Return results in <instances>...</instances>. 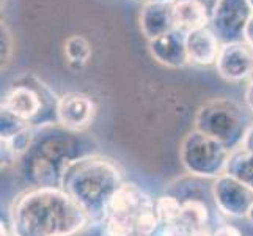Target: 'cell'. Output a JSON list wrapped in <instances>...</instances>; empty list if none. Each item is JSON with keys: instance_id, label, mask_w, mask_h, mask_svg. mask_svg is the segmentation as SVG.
<instances>
[{"instance_id": "8992f818", "label": "cell", "mask_w": 253, "mask_h": 236, "mask_svg": "<svg viewBox=\"0 0 253 236\" xmlns=\"http://www.w3.org/2000/svg\"><path fill=\"white\" fill-rule=\"evenodd\" d=\"M176 29L173 17V6L170 8L164 2H154L143 8L142 30L151 41L161 38Z\"/></svg>"}, {"instance_id": "5b68a950", "label": "cell", "mask_w": 253, "mask_h": 236, "mask_svg": "<svg viewBox=\"0 0 253 236\" xmlns=\"http://www.w3.org/2000/svg\"><path fill=\"white\" fill-rule=\"evenodd\" d=\"M3 110L19 121H22V123H25V121L32 120L41 110L40 94L32 87H25V85L14 87L6 94Z\"/></svg>"}, {"instance_id": "ffe728a7", "label": "cell", "mask_w": 253, "mask_h": 236, "mask_svg": "<svg viewBox=\"0 0 253 236\" xmlns=\"http://www.w3.org/2000/svg\"><path fill=\"white\" fill-rule=\"evenodd\" d=\"M247 217H249V219L253 222V205L250 206V209H249V213H247Z\"/></svg>"}, {"instance_id": "d6986e66", "label": "cell", "mask_w": 253, "mask_h": 236, "mask_svg": "<svg viewBox=\"0 0 253 236\" xmlns=\"http://www.w3.org/2000/svg\"><path fill=\"white\" fill-rule=\"evenodd\" d=\"M190 236H212V233H209L206 229H200L195 232H190Z\"/></svg>"}, {"instance_id": "9c48e42d", "label": "cell", "mask_w": 253, "mask_h": 236, "mask_svg": "<svg viewBox=\"0 0 253 236\" xmlns=\"http://www.w3.org/2000/svg\"><path fill=\"white\" fill-rule=\"evenodd\" d=\"M186 229L190 232H195L200 229H205L208 222V208L200 200H187L182 203V211L179 221Z\"/></svg>"}, {"instance_id": "9a60e30c", "label": "cell", "mask_w": 253, "mask_h": 236, "mask_svg": "<svg viewBox=\"0 0 253 236\" xmlns=\"http://www.w3.org/2000/svg\"><path fill=\"white\" fill-rule=\"evenodd\" d=\"M212 236H242V235H241L239 229H236L234 225L223 224L215 232H212Z\"/></svg>"}, {"instance_id": "e0dca14e", "label": "cell", "mask_w": 253, "mask_h": 236, "mask_svg": "<svg viewBox=\"0 0 253 236\" xmlns=\"http://www.w3.org/2000/svg\"><path fill=\"white\" fill-rule=\"evenodd\" d=\"M241 146L244 148V150L253 153V126L247 131L246 136H244V141H242Z\"/></svg>"}, {"instance_id": "6da1fadb", "label": "cell", "mask_w": 253, "mask_h": 236, "mask_svg": "<svg viewBox=\"0 0 253 236\" xmlns=\"http://www.w3.org/2000/svg\"><path fill=\"white\" fill-rule=\"evenodd\" d=\"M219 74L226 81L238 82L253 74V49L244 43H226L215 60Z\"/></svg>"}, {"instance_id": "3957f363", "label": "cell", "mask_w": 253, "mask_h": 236, "mask_svg": "<svg viewBox=\"0 0 253 236\" xmlns=\"http://www.w3.org/2000/svg\"><path fill=\"white\" fill-rule=\"evenodd\" d=\"M186 54L187 60L195 65H211L219 55V41L215 35L208 29L189 32L186 35Z\"/></svg>"}, {"instance_id": "4fadbf2b", "label": "cell", "mask_w": 253, "mask_h": 236, "mask_svg": "<svg viewBox=\"0 0 253 236\" xmlns=\"http://www.w3.org/2000/svg\"><path fill=\"white\" fill-rule=\"evenodd\" d=\"M32 139H33V131L29 129V126H25L21 131H16L11 136L2 139V148L10 151L13 156H19L29 150Z\"/></svg>"}, {"instance_id": "2e32d148", "label": "cell", "mask_w": 253, "mask_h": 236, "mask_svg": "<svg viewBox=\"0 0 253 236\" xmlns=\"http://www.w3.org/2000/svg\"><path fill=\"white\" fill-rule=\"evenodd\" d=\"M242 32H244V38H246L247 45L253 49V14L246 21V24H244Z\"/></svg>"}, {"instance_id": "277c9868", "label": "cell", "mask_w": 253, "mask_h": 236, "mask_svg": "<svg viewBox=\"0 0 253 236\" xmlns=\"http://www.w3.org/2000/svg\"><path fill=\"white\" fill-rule=\"evenodd\" d=\"M148 198L143 192L135 185H120V188L113 192L107 208L106 216H121V217H130L135 219L142 206L148 202Z\"/></svg>"}, {"instance_id": "30bf717a", "label": "cell", "mask_w": 253, "mask_h": 236, "mask_svg": "<svg viewBox=\"0 0 253 236\" xmlns=\"http://www.w3.org/2000/svg\"><path fill=\"white\" fill-rule=\"evenodd\" d=\"M65 54L71 65L84 66L91 57V46L81 35H74L65 43Z\"/></svg>"}, {"instance_id": "7a4b0ae2", "label": "cell", "mask_w": 253, "mask_h": 236, "mask_svg": "<svg viewBox=\"0 0 253 236\" xmlns=\"http://www.w3.org/2000/svg\"><path fill=\"white\" fill-rule=\"evenodd\" d=\"M94 104L82 93H68L57 104V118L66 129L81 131L93 120Z\"/></svg>"}, {"instance_id": "52a82bcc", "label": "cell", "mask_w": 253, "mask_h": 236, "mask_svg": "<svg viewBox=\"0 0 253 236\" xmlns=\"http://www.w3.org/2000/svg\"><path fill=\"white\" fill-rule=\"evenodd\" d=\"M173 17L176 29L194 32L205 29L208 22L206 8L198 0H178L173 5Z\"/></svg>"}, {"instance_id": "7c38bea8", "label": "cell", "mask_w": 253, "mask_h": 236, "mask_svg": "<svg viewBox=\"0 0 253 236\" xmlns=\"http://www.w3.org/2000/svg\"><path fill=\"white\" fill-rule=\"evenodd\" d=\"M154 209H156V214H158L161 224H171V222L179 221L181 211H182V203L176 197L162 195L156 200Z\"/></svg>"}, {"instance_id": "ac0fdd59", "label": "cell", "mask_w": 253, "mask_h": 236, "mask_svg": "<svg viewBox=\"0 0 253 236\" xmlns=\"http://www.w3.org/2000/svg\"><path fill=\"white\" fill-rule=\"evenodd\" d=\"M247 104L250 106V109L253 110V81L250 82L249 89H247Z\"/></svg>"}, {"instance_id": "5bb4252c", "label": "cell", "mask_w": 253, "mask_h": 236, "mask_svg": "<svg viewBox=\"0 0 253 236\" xmlns=\"http://www.w3.org/2000/svg\"><path fill=\"white\" fill-rule=\"evenodd\" d=\"M159 236H190V233L181 222H171L164 224Z\"/></svg>"}, {"instance_id": "44dd1931", "label": "cell", "mask_w": 253, "mask_h": 236, "mask_svg": "<svg viewBox=\"0 0 253 236\" xmlns=\"http://www.w3.org/2000/svg\"><path fill=\"white\" fill-rule=\"evenodd\" d=\"M247 3H249V6L252 8V11H253V0H247Z\"/></svg>"}, {"instance_id": "ba28073f", "label": "cell", "mask_w": 253, "mask_h": 236, "mask_svg": "<svg viewBox=\"0 0 253 236\" xmlns=\"http://www.w3.org/2000/svg\"><path fill=\"white\" fill-rule=\"evenodd\" d=\"M226 175L253 190V153L242 148V151H234L230 154L228 164H226Z\"/></svg>"}, {"instance_id": "8fae6325", "label": "cell", "mask_w": 253, "mask_h": 236, "mask_svg": "<svg viewBox=\"0 0 253 236\" xmlns=\"http://www.w3.org/2000/svg\"><path fill=\"white\" fill-rule=\"evenodd\" d=\"M159 224H161V221H159L158 214H156L154 203L151 200H148L135 217L137 236H153L154 232L158 230Z\"/></svg>"}]
</instances>
